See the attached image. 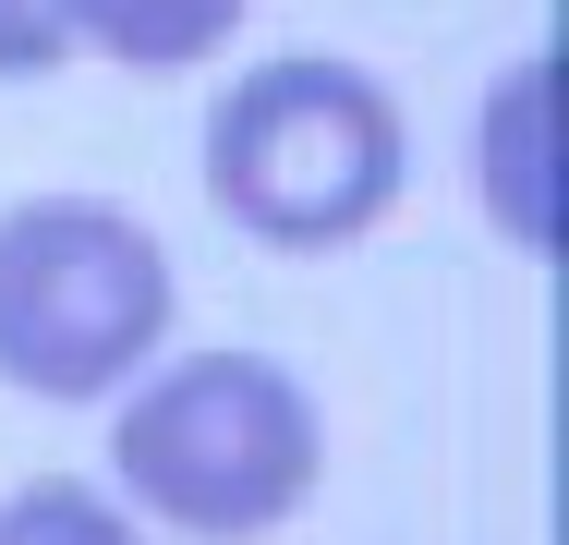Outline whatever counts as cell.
<instances>
[{
  "label": "cell",
  "instance_id": "cell-1",
  "mask_svg": "<svg viewBox=\"0 0 569 545\" xmlns=\"http://www.w3.org/2000/svg\"><path fill=\"white\" fill-rule=\"evenodd\" d=\"M412 170V133H400V98L351 61H267L242 73L207 121V182L219 207L279 242V255H328L351 230H376L388 195Z\"/></svg>",
  "mask_w": 569,
  "mask_h": 545
},
{
  "label": "cell",
  "instance_id": "cell-2",
  "mask_svg": "<svg viewBox=\"0 0 569 545\" xmlns=\"http://www.w3.org/2000/svg\"><path fill=\"white\" fill-rule=\"evenodd\" d=\"M110 460L170 534L254 545L316 497V413L267 351H194L121 400Z\"/></svg>",
  "mask_w": 569,
  "mask_h": 545
},
{
  "label": "cell",
  "instance_id": "cell-3",
  "mask_svg": "<svg viewBox=\"0 0 569 545\" xmlns=\"http://www.w3.org/2000/svg\"><path fill=\"white\" fill-rule=\"evenodd\" d=\"M170 339V255L121 207L0 218V376L37 400H110Z\"/></svg>",
  "mask_w": 569,
  "mask_h": 545
},
{
  "label": "cell",
  "instance_id": "cell-4",
  "mask_svg": "<svg viewBox=\"0 0 569 545\" xmlns=\"http://www.w3.org/2000/svg\"><path fill=\"white\" fill-rule=\"evenodd\" d=\"M49 12H61L73 49H110L133 73H182L242 24V0H49Z\"/></svg>",
  "mask_w": 569,
  "mask_h": 545
},
{
  "label": "cell",
  "instance_id": "cell-5",
  "mask_svg": "<svg viewBox=\"0 0 569 545\" xmlns=\"http://www.w3.org/2000/svg\"><path fill=\"white\" fill-rule=\"evenodd\" d=\"M497 121H509V146L485 133V170H497V195H509V230H521V242H546V158H533V121H546V61H521V73H509Z\"/></svg>",
  "mask_w": 569,
  "mask_h": 545
},
{
  "label": "cell",
  "instance_id": "cell-6",
  "mask_svg": "<svg viewBox=\"0 0 569 545\" xmlns=\"http://www.w3.org/2000/svg\"><path fill=\"white\" fill-rule=\"evenodd\" d=\"M0 545H133V522H121L98 485H24L0 509Z\"/></svg>",
  "mask_w": 569,
  "mask_h": 545
},
{
  "label": "cell",
  "instance_id": "cell-7",
  "mask_svg": "<svg viewBox=\"0 0 569 545\" xmlns=\"http://www.w3.org/2000/svg\"><path fill=\"white\" fill-rule=\"evenodd\" d=\"M73 37H61V12L49 0H0V73H49Z\"/></svg>",
  "mask_w": 569,
  "mask_h": 545
}]
</instances>
